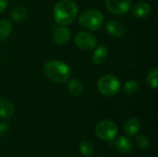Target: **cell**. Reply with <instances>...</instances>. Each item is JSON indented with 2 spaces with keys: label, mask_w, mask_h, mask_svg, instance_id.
I'll use <instances>...</instances> for the list:
<instances>
[{
  "label": "cell",
  "mask_w": 158,
  "mask_h": 157,
  "mask_svg": "<svg viewBox=\"0 0 158 157\" xmlns=\"http://www.w3.org/2000/svg\"><path fill=\"white\" fill-rule=\"evenodd\" d=\"M53 15L58 24L67 26L75 20L78 15V6L72 0H60L55 5Z\"/></svg>",
  "instance_id": "1"
},
{
  "label": "cell",
  "mask_w": 158,
  "mask_h": 157,
  "mask_svg": "<svg viewBox=\"0 0 158 157\" xmlns=\"http://www.w3.org/2000/svg\"><path fill=\"white\" fill-rule=\"evenodd\" d=\"M44 75L51 81L60 84L68 81L70 74L69 66L59 60H50L43 67Z\"/></svg>",
  "instance_id": "2"
},
{
  "label": "cell",
  "mask_w": 158,
  "mask_h": 157,
  "mask_svg": "<svg viewBox=\"0 0 158 157\" xmlns=\"http://www.w3.org/2000/svg\"><path fill=\"white\" fill-rule=\"evenodd\" d=\"M105 21L104 15L97 9L88 8L83 10L79 16V23L85 29L97 31L102 28Z\"/></svg>",
  "instance_id": "3"
},
{
  "label": "cell",
  "mask_w": 158,
  "mask_h": 157,
  "mask_svg": "<svg viewBox=\"0 0 158 157\" xmlns=\"http://www.w3.org/2000/svg\"><path fill=\"white\" fill-rule=\"evenodd\" d=\"M97 89L104 95L114 96L120 91V81L117 76L106 74L98 80Z\"/></svg>",
  "instance_id": "4"
},
{
  "label": "cell",
  "mask_w": 158,
  "mask_h": 157,
  "mask_svg": "<svg viewBox=\"0 0 158 157\" xmlns=\"http://www.w3.org/2000/svg\"><path fill=\"white\" fill-rule=\"evenodd\" d=\"M95 134L104 141H112L118 134V126L110 119H104L98 122L94 128Z\"/></svg>",
  "instance_id": "5"
},
{
  "label": "cell",
  "mask_w": 158,
  "mask_h": 157,
  "mask_svg": "<svg viewBox=\"0 0 158 157\" xmlns=\"http://www.w3.org/2000/svg\"><path fill=\"white\" fill-rule=\"evenodd\" d=\"M74 43L77 47L85 51L93 50L97 46L96 37L88 31H79L74 36Z\"/></svg>",
  "instance_id": "6"
},
{
  "label": "cell",
  "mask_w": 158,
  "mask_h": 157,
  "mask_svg": "<svg viewBox=\"0 0 158 157\" xmlns=\"http://www.w3.org/2000/svg\"><path fill=\"white\" fill-rule=\"evenodd\" d=\"M106 8L113 14H126L131 6V0H106Z\"/></svg>",
  "instance_id": "7"
},
{
  "label": "cell",
  "mask_w": 158,
  "mask_h": 157,
  "mask_svg": "<svg viewBox=\"0 0 158 157\" xmlns=\"http://www.w3.org/2000/svg\"><path fill=\"white\" fill-rule=\"evenodd\" d=\"M70 36H71L70 31L66 26H60V27H57L54 31L53 40L56 44L63 45L69 42Z\"/></svg>",
  "instance_id": "8"
},
{
  "label": "cell",
  "mask_w": 158,
  "mask_h": 157,
  "mask_svg": "<svg viewBox=\"0 0 158 157\" xmlns=\"http://www.w3.org/2000/svg\"><path fill=\"white\" fill-rule=\"evenodd\" d=\"M106 31L111 36L121 37L126 33V27L118 20H109L106 25Z\"/></svg>",
  "instance_id": "9"
},
{
  "label": "cell",
  "mask_w": 158,
  "mask_h": 157,
  "mask_svg": "<svg viewBox=\"0 0 158 157\" xmlns=\"http://www.w3.org/2000/svg\"><path fill=\"white\" fill-rule=\"evenodd\" d=\"M124 131L125 133L128 135V136H135L139 130H140V128H141V122L140 120L135 118V117H132V118H128L125 123H124Z\"/></svg>",
  "instance_id": "10"
},
{
  "label": "cell",
  "mask_w": 158,
  "mask_h": 157,
  "mask_svg": "<svg viewBox=\"0 0 158 157\" xmlns=\"http://www.w3.org/2000/svg\"><path fill=\"white\" fill-rule=\"evenodd\" d=\"M108 56V50L107 47L105 44H101L96 47L94 52L92 55V61L95 65H101L103 64Z\"/></svg>",
  "instance_id": "11"
},
{
  "label": "cell",
  "mask_w": 158,
  "mask_h": 157,
  "mask_svg": "<svg viewBox=\"0 0 158 157\" xmlns=\"http://www.w3.org/2000/svg\"><path fill=\"white\" fill-rule=\"evenodd\" d=\"M151 12V6L146 2H139L133 6L132 8V15L138 19L146 18Z\"/></svg>",
  "instance_id": "12"
},
{
  "label": "cell",
  "mask_w": 158,
  "mask_h": 157,
  "mask_svg": "<svg viewBox=\"0 0 158 157\" xmlns=\"http://www.w3.org/2000/svg\"><path fill=\"white\" fill-rule=\"evenodd\" d=\"M132 142L126 136H120L116 141V148L121 154H130L132 150Z\"/></svg>",
  "instance_id": "13"
},
{
  "label": "cell",
  "mask_w": 158,
  "mask_h": 157,
  "mask_svg": "<svg viewBox=\"0 0 158 157\" xmlns=\"http://www.w3.org/2000/svg\"><path fill=\"white\" fill-rule=\"evenodd\" d=\"M14 114V106L10 101L0 98V118H8Z\"/></svg>",
  "instance_id": "14"
},
{
  "label": "cell",
  "mask_w": 158,
  "mask_h": 157,
  "mask_svg": "<svg viewBox=\"0 0 158 157\" xmlns=\"http://www.w3.org/2000/svg\"><path fill=\"white\" fill-rule=\"evenodd\" d=\"M67 89L68 92L72 95V96H80L82 92H83V86L82 83L77 80V79H71L68 81L67 83Z\"/></svg>",
  "instance_id": "15"
},
{
  "label": "cell",
  "mask_w": 158,
  "mask_h": 157,
  "mask_svg": "<svg viewBox=\"0 0 158 157\" xmlns=\"http://www.w3.org/2000/svg\"><path fill=\"white\" fill-rule=\"evenodd\" d=\"M28 16V10L26 7L24 6H18L15 7L10 14V17L12 19V20L16 21V22H21L23 21Z\"/></svg>",
  "instance_id": "16"
},
{
  "label": "cell",
  "mask_w": 158,
  "mask_h": 157,
  "mask_svg": "<svg viewBox=\"0 0 158 157\" xmlns=\"http://www.w3.org/2000/svg\"><path fill=\"white\" fill-rule=\"evenodd\" d=\"M12 31V25L7 19L0 20V41H5L8 38Z\"/></svg>",
  "instance_id": "17"
},
{
  "label": "cell",
  "mask_w": 158,
  "mask_h": 157,
  "mask_svg": "<svg viewBox=\"0 0 158 157\" xmlns=\"http://www.w3.org/2000/svg\"><path fill=\"white\" fill-rule=\"evenodd\" d=\"M139 90V83L136 80H129L123 86V92L127 95H132Z\"/></svg>",
  "instance_id": "18"
},
{
  "label": "cell",
  "mask_w": 158,
  "mask_h": 157,
  "mask_svg": "<svg viewBox=\"0 0 158 157\" xmlns=\"http://www.w3.org/2000/svg\"><path fill=\"white\" fill-rule=\"evenodd\" d=\"M146 82L148 86H150L153 89H156L158 85V69L156 68H153L149 71L147 77H146Z\"/></svg>",
  "instance_id": "19"
},
{
  "label": "cell",
  "mask_w": 158,
  "mask_h": 157,
  "mask_svg": "<svg viewBox=\"0 0 158 157\" xmlns=\"http://www.w3.org/2000/svg\"><path fill=\"white\" fill-rule=\"evenodd\" d=\"M94 145L89 141H83L80 144V152L84 156H91L94 154Z\"/></svg>",
  "instance_id": "20"
},
{
  "label": "cell",
  "mask_w": 158,
  "mask_h": 157,
  "mask_svg": "<svg viewBox=\"0 0 158 157\" xmlns=\"http://www.w3.org/2000/svg\"><path fill=\"white\" fill-rule=\"evenodd\" d=\"M136 142H137L138 146L141 149H147L149 147V145H150L149 139L146 136H144V135H139L136 138Z\"/></svg>",
  "instance_id": "21"
},
{
  "label": "cell",
  "mask_w": 158,
  "mask_h": 157,
  "mask_svg": "<svg viewBox=\"0 0 158 157\" xmlns=\"http://www.w3.org/2000/svg\"><path fill=\"white\" fill-rule=\"evenodd\" d=\"M9 130V125L7 122H1L0 123V138L5 136Z\"/></svg>",
  "instance_id": "22"
},
{
  "label": "cell",
  "mask_w": 158,
  "mask_h": 157,
  "mask_svg": "<svg viewBox=\"0 0 158 157\" xmlns=\"http://www.w3.org/2000/svg\"><path fill=\"white\" fill-rule=\"evenodd\" d=\"M7 5H8L7 0H0V13H2L3 11L6 10Z\"/></svg>",
  "instance_id": "23"
},
{
  "label": "cell",
  "mask_w": 158,
  "mask_h": 157,
  "mask_svg": "<svg viewBox=\"0 0 158 157\" xmlns=\"http://www.w3.org/2000/svg\"><path fill=\"white\" fill-rule=\"evenodd\" d=\"M154 1H157V0H154Z\"/></svg>",
  "instance_id": "24"
}]
</instances>
